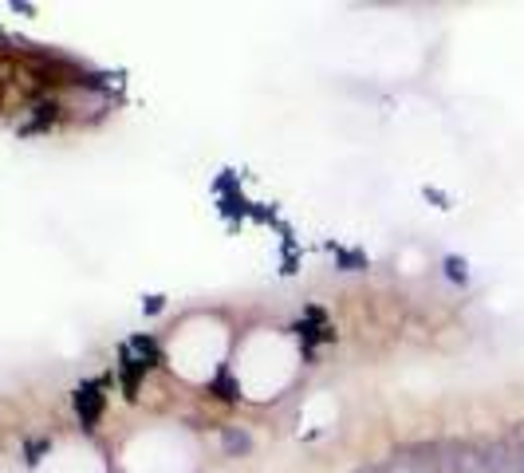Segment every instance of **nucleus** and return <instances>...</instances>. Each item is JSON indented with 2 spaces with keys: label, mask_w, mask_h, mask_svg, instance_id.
Returning <instances> with one entry per match:
<instances>
[{
  "label": "nucleus",
  "mask_w": 524,
  "mask_h": 473,
  "mask_svg": "<svg viewBox=\"0 0 524 473\" xmlns=\"http://www.w3.org/2000/svg\"><path fill=\"white\" fill-rule=\"evenodd\" d=\"M221 450L229 458H245V454H253V434L245 426H225L221 430Z\"/></svg>",
  "instance_id": "1"
},
{
  "label": "nucleus",
  "mask_w": 524,
  "mask_h": 473,
  "mask_svg": "<svg viewBox=\"0 0 524 473\" xmlns=\"http://www.w3.org/2000/svg\"><path fill=\"white\" fill-rule=\"evenodd\" d=\"M75 406H79V418H83V426H91L95 418H99V395H95V387H87V391H79L75 395Z\"/></svg>",
  "instance_id": "2"
},
{
  "label": "nucleus",
  "mask_w": 524,
  "mask_h": 473,
  "mask_svg": "<svg viewBox=\"0 0 524 473\" xmlns=\"http://www.w3.org/2000/svg\"><path fill=\"white\" fill-rule=\"evenodd\" d=\"M446 276H450L454 284H469V269H465L461 257H446Z\"/></svg>",
  "instance_id": "3"
},
{
  "label": "nucleus",
  "mask_w": 524,
  "mask_h": 473,
  "mask_svg": "<svg viewBox=\"0 0 524 473\" xmlns=\"http://www.w3.org/2000/svg\"><path fill=\"white\" fill-rule=\"evenodd\" d=\"M142 312H150V316H154V312H162V296H150V300H142Z\"/></svg>",
  "instance_id": "4"
},
{
  "label": "nucleus",
  "mask_w": 524,
  "mask_h": 473,
  "mask_svg": "<svg viewBox=\"0 0 524 473\" xmlns=\"http://www.w3.org/2000/svg\"><path fill=\"white\" fill-rule=\"evenodd\" d=\"M355 473H387V470H383V466H359Z\"/></svg>",
  "instance_id": "5"
}]
</instances>
